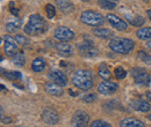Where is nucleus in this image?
Instances as JSON below:
<instances>
[{"label": "nucleus", "mask_w": 151, "mask_h": 127, "mask_svg": "<svg viewBox=\"0 0 151 127\" xmlns=\"http://www.w3.org/2000/svg\"><path fill=\"white\" fill-rule=\"evenodd\" d=\"M47 31V23L38 14H33L24 26V33L30 36H37Z\"/></svg>", "instance_id": "obj_1"}, {"label": "nucleus", "mask_w": 151, "mask_h": 127, "mask_svg": "<svg viewBox=\"0 0 151 127\" xmlns=\"http://www.w3.org/2000/svg\"><path fill=\"white\" fill-rule=\"evenodd\" d=\"M72 83L81 90L91 89L93 87V77H92L91 71H87V70L77 71L72 77Z\"/></svg>", "instance_id": "obj_2"}, {"label": "nucleus", "mask_w": 151, "mask_h": 127, "mask_svg": "<svg viewBox=\"0 0 151 127\" xmlns=\"http://www.w3.org/2000/svg\"><path fill=\"white\" fill-rule=\"evenodd\" d=\"M134 46H135L134 40L129 38H123V37H114L109 42V49L114 52L121 53V55H128L132 51Z\"/></svg>", "instance_id": "obj_3"}, {"label": "nucleus", "mask_w": 151, "mask_h": 127, "mask_svg": "<svg viewBox=\"0 0 151 127\" xmlns=\"http://www.w3.org/2000/svg\"><path fill=\"white\" fill-rule=\"evenodd\" d=\"M80 20L83 23L91 26V27H100L104 24L105 20L101 16V14H99L98 12L94 11H85L81 13Z\"/></svg>", "instance_id": "obj_4"}, {"label": "nucleus", "mask_w": 151, "mask_h": 127, "mask_svg": "<svg viewBox=\"0 0 151 127\" xmlns=\"http://www.w3.org/2000/svg\"><path fill=\"white\" fill-rule=\"evenodd\" d=\"M88 124H90V116L84 111H77L71 119L72 127H87Z\"/></svg>", "instance_id": "obj_5"}, {"label": "nucleus", "mask_w": 151, "mask_h": 127, "mask_svg": "<svg viewBox=\"0 0 151 127\" xmlns=\"http://www.w3.org/2000/svg\"><path fill=\"white\" fill-rule=\"evenodd\" d=\"M54 36L60 42H68V40H71L75 37V33L71 29H69L68 27H62L60 26V27H57L55 29Z\"/></svg>", "instance_id": "obj_6"}, {"label": "nucleus", "mask_w": 151, "mask_h": 127, "mask_svg": "<svg viewBox=\"0 0 151 127\" xmlns=\"http://www.w3.org/2000/svg\"><path fill=\"white\" fill-rule=\"evenodd\" d=\"M49 79L51 80V82H54L55 84L59 87H64L68 84V77L64 73L59 70H52L49 72Z\"/></svg>", "instance_id": "obj_7"}, {"label": "nucleus", "mask_w": 151, "mask_h": 127, "mask_svg": "<svg viewBox=\"0 0 151 127\" xmlns=\"http://www.w3.org/2000/svg\"><path fill=\"white\" fill-rule=\"evenodd\" d=\"M4 50H5V53L8 57L14 55L18 52V42L11 36H5Z\"/></svg>", "instance_id": "obj_8"}, {"label": "nucleus", "mask_w": 151, "mask_h": 127, "mask_svg": "<svg viewBox=\"0 0 151 127\" xmlns=\"http://www.w3.org/2000/svg\"><path fill=\"white\" fill-rule=\"evenodd\" d=\"M42 120L48 125H55L59 120V116L54 109H45L42 112Z\"/></svg>", "instance_id": "obj_9"}, {"label": "nucleus", "mask_w": 151, "mask_h": 127, "mask_svg": "<svg viewBox=\"0 0 151 127\" xmlns=\"http://www.w3.org/2000/svg\"><path fill=\"white\" fill-rule=\"evenodd\" d=\"M117 89H119L117 83L112 81H105L98 86V91L102 95H112L115 91H117Z\"/></svg>", "instance_id": "obj_10"}, {"label": "nucleus", "mask_w": 151, "mask_h": 127, "mask_svg": "<svg viewBox=\"0 0 151 127\" xmlns=\"http://www.w3.org/2000/svg\"><path fill=\"white\" fill-rule=\"evenodd\" d=\"M79 51H80V53L83 57H95L96 55H99V51L96 50L94 48V45L92 44V43H90V42H85V43H83V44H79Z\"/></svg>", "instance_id": "obj_11"}, {"label": "nucleus", "mask_w": 151, "mask_h": 127, "mask_svg": "<svg viewBox=\"0 0 151 127\" xmlns=\"http://www.w3.org/2000/svg\"><path fill=\"white\" fill-rule=\"evenodd\" d=\"M106 18H107L108 23L112 27H114L115 29H117V30H126L128 28V24H127L126 21H123L122 18H120L119 16H116L114 14H107Z\"/></svg>", "instance_id": "obj_12"}, {"label": "nucleus", "mask_w": 151, "mask_h": 127, "mask_svg": "<svg viewBox=\"0 0 151 127\" xmlns=\"http://www.w3.org/2000/svg\"><path fill=\"white\" fill-rule=\"evenodd\" d=\"M55 48H56L57 52L59 53V55H62V57H69V55H72V52H73L72 45H70L68 43H64V42L57 43Z\"/></svg>", "instance_id": "obj_13"}, {"label": "nucleus", "mask_w": 151, "mask_h": 127, "mask_svg": "<svg viewBox=\"0 0 151 127\" xmlns=\"http://www.w3.org/2000/svg\"><path fill=\"white\" fill-rule=\"evenodd\" d=\"M132 108L139 112H148L151 110L150 104L147 102V101H143V99H137V101H134L132 103Z\"/></svg>", "instance_id": "obj_14"}, {"label": "nucleus", "mask_w": 151, "mask_h": 127, "mask_svg": "<svg viewBox=\"0 0 151 127\" xmlns=\"http://www.w3.org/2000/svg\"><path fill=\"white\" fill-rule=\"evenodd\" d=\"M57 7L60 9V12L68 14L73 11V4L70 0H56Z\"/></svg>", "instance_id": "obj_15"}, {"label": "nucleus", "mask_w": 151, "mask_h": 127, "mask_svg": "<svg viewBox=\"0 0 151 127\" xmlns=\"http://www.w3.org/2000/svg\"><path fill=\"white\" fill-rule=\"evenodd\" d=\"M44 88H45V91H47L48 94H50V95H54V96H60V95H63L62 87L55 84L54 82H48V83H45Z\"/></svg>", "instance_id": "obj_16"}, {"label": "nucleus", "mask_w": 151, "mask_h": 127, "mask_svg": "<svg viewBox=\"0 0 151 127\" xmlns=\"http://www.w3.org/2000/svg\"><path fill=\"white\" fill-rule=\"evenodd\" d=\"M121 127H145L144 123H142L141 120L134 119V118H126L120 123Z\"/></svg>", "instance_id": "obj_17"}, {"label": "nucleus", "mask_w": 151, "mask_h": 127, "mask_svg": "<svg viewBox=\"0 0 151 127\" xmlns=\"http://www.w3.org/2000/svg\"><path fill=\"white\" fill-rule=\"evenodd\" d=\"M94 35L100 38H111L114 36V33L109 29H106V28H98L94 29Z\"/></svg>", "instance_id": "obj_18"}, {"label": "nucleus", "mask_w": 151, "mask_h": 127, "mask_svg": "<svg viewBox=\"0 0 151 127\" xmlns=\"http://www.w3.org/2000/svg\"><path fill=\"white\" fill-rule=\"evenodd\" d=\"M136 36L138 37L142 40H148L151 39V28L147 27V28H141L136 31Z\"/></svg>", "instance_id": "obj_19"}, {"label": "nucleus", "mask_w": 151, "mask_h": 127, "mask_svg": "<svg viewBox=\"0 0 151 127\" xmlns=\"http://www.w3.org/2000/svg\"><path fill=\"white\" fill-rule=\"evenodd\" d=\"M134 79H135V82L137 84H148V83H150L151 81V75H149L147 72H143L141 73L139 75L135 76Z\"/></svg>", "instance_id": "obj_20"}, {"label": "nucleus", "mask_w": 151, "mask_h": 127, "mask_svg": "<svg viewBox=\"0 0 151 127\" xmlns=\"http://www.w3.org/2000/svg\"><path fill=\"white\" fill-rule=\"evenodd\" d=\"M45 68V62L42 58H36L32 64V70L36 73H41Z\"/></svg>", "instance_id": "obj_21"}, {"label": "nucleus", "mask_w": 151, "mask_h": 127, "mask_svg": "<svg viewBox=\"0 0 151 127\" xmlns=\"http://www.w3.org/2000/svg\"><path fill=\"white\" fill-rule=\"evenodd\" d=\"M20 27H21V21L18 20V18H15L14 21H9V22L6 23V30L8 33H15V31H18L20 29Z\"/></svg>", "instance_id": "obj_22"}, {"label": "nucleus", "mask_w": 151, "mask_h": 127, "mask_svg": "<svg viewBox=\"0 0 151 127\" xmlns=\"http://www.w3.org/2000/svg\"><path fill=\"white\" fill-rule=\"evenodd\" d=\"M1 72L4 74V76L11 81H15V80H19L21 79V73L17 72V71H5V70H1Z\"/></svg>", "instance_id": "obj_23"}, {"label": "nucleus", "mask_w": 151, "mask_h": 127, "mask_svg": "<svg viewBox=\"0 0 151 127\" xmlns=\"http://www.w3.org/2000/svg\"><path fill=\"white\" fill-rule=\"evenodd\" d=\"M128 18L129 23L132 26H134V27H141V26H143L145 23V18H142L141 15H134L132 18Z\"/></svg>", "instance_id": "obj_24"}, {"label": "nucleus", "mask_w": 151, "mask_h": 127, "mask_svg": "<svg viewBox=\"0 0 151 127\" xmlns=\"http://www.w3.org/2000/svg\"><path fill=\"white\" fill-rule=\"evenodd\" d=\"M98 4L104 9H114L116 7V2L111 0H98Z\"/></svg>", "instance_id": "obj_25"}, {"label": "nucleus", "mask_w": 151, "mask_h": 127, "mask_svg": "<svg viewBox=\"0 0 151 127\" xmlns=\"http://www.w3.org/2000/svg\"><path fill=\"white\" fill-rule=\"evenodd\" d=\"M98 73H99V75H100L102 79H109L111 75H112L111 72H109V70H108V67H107L105 64H102V65L99 67Z\"/></svg>", "instance_id": "obj_26"}, {"label": "nucleus", "mask_w": 151, "mask_h": 127, "mask_svg": "<svg viewBox=\"0 0 151 127\" xmlns=\"http://www.w3.org/2000/svg\"><path fill=\"white\" fill-rule=\"evenodd\" d=\"M13 62H14L17 66H19V67L24 66V64H26V58H24V55H23L22 52L17 53L15 57H14V59H13Z\"/></svg>", "instance_id": "obj_27"}, {"label": "nucleus", "mask_w": 151, "mask_h": 127, "mask_svg": "<svg viewBox=\"0 0 151 127\" xmlns=\"http://www.w3.org/2000/svg\"><path fill=\"white\" fill-rule=\"evenodd\" d=\"M45 12H47V15H48L49 18H55V15H56V8H55L51 4L45 5Z\"/></svg>", "instance_id": "obj_28"}, {"label": "nucleus", "mask_w": 151, "mask_h": 127, "mask_svg": "<svg viewBox=\"0 0 151 127\" xmlns=\"http://www.w3.org/2000/svg\"><path fill=\"white\" fill-rule=\"evenodd\" d=\"M137 57H138V59H141V60L144 61L145 64H151V55H149L148 53H145L144 51H138Z\"/></svg>", "instance_id": "obj_29"}, {"label": "nucleus", "mask_w": 151, "mask_h": 127, "mask_svg": "<svg viewBox=\"0 0 151 127\" xmlns=\"http://www.w3.org/2000/svg\"><path fill=\"white\" fill-rule=\"evenodd\" d=\"M90 127H112V125L108 124V123L105 121V120H100V119H98V120L92 121V124H91V126Z\"/></svg>", "instance_id": "obj_30"}, {"label": "nucleus", "mask_w": 151, "mask_h": 127, "mask_svg": "<svg viewBox=\"0 0 151 127\" xmlns=\"http://www.w3.org/2000/svg\"><path fill=\"white\" fill-rule=\"evenodd\" d=\"M114 73H115V77H116V79H119V80L124 79V77H126V75H127V72H126L122 67H116V68H115V71H114Z\"/></svg>", "instance_id": "obj_31"}, {"label": "nucleus", "mask_w": 151, "mask_h": 127, "mask_svg": "<svg viewBox=\"0 0 151 127\" xmlns=\"http://www.w3.org/2000/svg\"><path fill=\"white\" fill-rule=\"evenodd\" d=\"M15 39H17L18 44H20V45H26V44H28L27 37L22 36V35H17V36H15Z\"/></svg>", "instance_id": "obj_32"}, {"label": "nucleus", "mask_w": 151, "mask_h": 127, "mask_svg": "<svg viewBox=\"0 0 151 127\" xmlns=\"http://www.w3.org/2000/svg\"><path fill=\"white\" fill-rule=\"evenodd\" d=\"M95 99H96V96H95L94 94H90V95H86V96H84V97H83V101H84L85 103L94 102Z\"/></svg>", "instance_id": "obj_33"}, {"label": "nucleus", "mask_w": 151, "mask_h": 127, "mask_svg": "<svg viewBox=\"0 0 151 127\" xmlns=\"http://www.w3.org/2000/svg\"><path fill=\"white\" fill-rule=\"evenodd\" d=\"M11 13H12L13 15H15V16H18V14H19V11H18L15 7H13L12 4H11Z\"/></svg>", "instance_id": "obj_34"}, {"label": "nucleus", "mask_w": 151, "mask_h": 127, "mask_svg": "<svg viewBox=\"0 0 151 127\" xmlns=\"http://www.w3.org/2000/svg\"><path fill=\"white\" fill-rule=\"evenodd\" d=\"M2 123L4 124H9V123H12V119L11 118H2Z\"/></svg>", "instance_id": "obj_35"}, {"label": "nucleus", "mask_w": 151, "mask_h": 127, "mask_svg": "<svg viewBox=\"0 0 151 127\" xmlns=\"http://www.w3.org/2000/svg\"><path fill=\"white\" fill-rule=\"evenodd\" d=\"M145 97H147V99H148L149 102H151V91H148V92L145 94Z\"/></svg>", "instance_id": "obj_36"}, {"label": "nucleus", "mask_w": 151, "mask_h": 127, "mask_svg": "<svg viewBox=\"0 0 151 127\" xmlns=\"http://www.w3.org/2000/svg\"><path fill=\"white\" fill-rule=\"evenodd\" d=\"M69 94H70V95H71V96H77V95H78V94H77V92H75V91H73V90H71V89H70V90H69Z\"/></svg>", "instance_id": "obj_37"}, {"label": "nucleus", "mask_w": 151, "mask_h": 127, "mask_svg": "<svg viewBox=\"0 0 151 127\" xmlns=\"http://www.w3.org/2000/svg\"><path fill=\"white\" fill-rule=\"evenodd\" d=\"M147 15H148L149 20L151 21V9H148V11H147Z\"/></svg>", "instance_id": "obj_38"}, {"label": "nucleus", "mask_w": 151, "mask_h": 127, "mask_svg": "<svg viewBox=\"0 0 151 127\" xmlns=\"http://www.w3.org/2000/svg\"><path fill=\"white\" fill-rule=\"evenodd\" d=\"M147 45H148V48L151 50V40H150V42H148V44H147Z\"/></svg>", "instance_id": "obj_39"}, {"label": "nucleus", "mask_w": 151, "mask_h": 127, "mask_svg": "<svg viewBox=\"0 0 151 127\" xmlns=\"http://www.w3.org/2000/svg\"><path fill=\"white\" fill-rule=\"evenodd\" d=\"M148 119H149V120H151V114H149V116H148Z\"/></svg>", "instance_id": "obj_40"}, {"label": "nucleus", "mask_w": 151, "mask_h": 127, "mask_svg": "<svg viewBox=\"0 0 151 127\" xmlns=\"http://www.w3.org/2000/svg\"><path fill=\"white\" fill-rule=\"evenodd\" d=\"M111 1H114V2H116V1H120V0H111Z\"/></svg>", "instance_id": "obj_41"}, {"label": "nucleus", "mask_w": 151, "mask_h": 127, "mask_svg": "<svg viewBox=\"0 0 151 127\" xmlns=\"http://www.w3.org/2000/svg\"><path fill=\"white\" fill-rule=\"evenodd\" d=\"M81 1H90V0H81Z\"/></svg>", "instance_id": "obj_42"}, {"label": "nucleus", "mask_w": 151, "mask_h": 127, "mask_svg": "<svg viewBox=\"0 0 151 127\" xmlns=\"http://www.w3.org/2000/svg\"><path fill=\"white\" fill-rule=\"evenodd\" d=\"M143 1H148V0H143Z\"/></svg>", "instance_id": "obj_43"}]
</instances>
